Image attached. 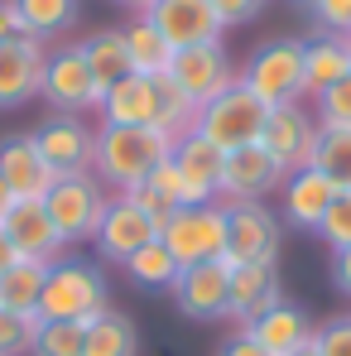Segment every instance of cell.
<instances>
[{
  "label": "cell",
  "instance_id": "6da1fadb",
  "mask_svg": "<svg viewBox=\"0 0 351 356\" xmlns=\"http://www.w3.org/2000/svg\"><path fill=\"white\" fill-rule=\"evenodd\" d=\"M174 154V135L154 125H97V149H92V174L106 188L130 193Z\"/></svg>",
  "mask_w": 351,
  "mask_h": 356
},
{
  "label": "cell",
  "instance_id": "7a4b0ae2",
  "mask_svg": "<svg viewBox=\"0 0 351 356\" xmlns=\"http://www.w3.org/2000/svg\"><path fill=\"white\" fill-rule=\"evenodd\" d=\"M111 308V289L97 260L82 255H58L44 275V294H39V318L44 323H92Z\"/></svg>",
  "mask_w": 351,
  "mask_h": 356
},
{
  "label": "cell",
  "instance_id": "3957f363",
  "mask_svg": "<svg viewBox=\"0 0 351 356\" xmlns=\"http://www.w3.org/2000/svg\"><path fill=\"white\" fill-rule=\"evenodd\" d=\"M265 116H270V106H265L250 87H240V77H236V87H227L217 102L197 106L193 130H197L202 140H212L222 154H231V149H245V145H260Z\"/></svg>",
  "mask_w": 351,
  "mask_h": 356
},
{
  "label": "cell",
  "instance_id": "277c9868",
  "mask_svg": "<svg viewBox=\"0 0 351 356\" xmlns=\"http://www.w3.org/2000/svg\"><path fill=\"white\" fill-rule=\"evenodd\" d=\"M44 207H49L58 236L67 241V245H77V241L97 236V227H101V217H106V207H111V188L97 174H63V178H54V188L44 193Z\"/></svg>",
  "mask_w": 351,
  "mask_h": 356
},
{
  "label": "cell",
  "instance_id": "5b68a950",
  "mask_svg": "<svg viewBox=\"0 0 351 356\" xmlns=\"http://www.w3.org/2000/svg\"><path fill=\"white\" fill-rule=\"evenodd\" d=\"M159 241L169 245L178 270L202 265V260H222L227 255V202H197V207L169 212V222L159 227Z\"/></svg>",
  "mask_w": 351,
  "mask_h": 356
},
{
  "label": "cell",
  "instance_id": "8992f818",
  "mask_svg": "<svg viewBox=\"0 0 351 356\" xmlns=\"http://www.w3.org/2000/svg\"><path fill=\"white\" fill-rule=\"evenodd\" d=\"M240 87H250L265 106L308 102L303 97V39H270V44H260L245 58Z\"/></svg>",
  "mask_w": 351,
  "mask_h": 356
},
{
  "label": "cell",
  "instance_id": "52a82bcc",
  "mask_svg": "<svg viewBox=\"0 0 351 356\" xmlns=\"http://www.w3.org/2000/svg\"><path fill=\"white\" fill-rule=\"evenodd\" d=\"M39 97H44L58 116H87V111H101V97H106V92H101V82L92 77L82 49H77V44H63V49H49Z\"/></svg>",
  "mask_w": 351,
  "mask_h": 356
},
{
  "label": "cell",
  "instance_id": "ba28073f",
  "mask_svg": "<svg viewBox=\"0 0 351 356\" xmlns=\"http://www.w3.org/2000/svg\"><path fill=\"white\" fill-rule=\"evenodd\" d=\"M279 212L265 202H227V265H275L279 260Z\"/></svg>",
  "mask_w": 351,
  "mask_h": 356
},
{
  "label": "cell",
  "instance_id": "9c48e42d",
  "mask_svg": "<svg viewBox=\"0 0 351 356\" xmlns=\"http://www.w3.org/2000/svg\"><path fill=\"white\" fill-rule=\"evenodd\" d=\"M164 77L174 82L178 92L193 102V106H207V102H217L227 87H236V77H240V72H236L227 44L217 39V44H193V49H178Z\"/></svg>",
  "mask_w": 351,
  "mask_h": 356
},
{
  "label": "cell",
  "instance_id": "30bf717a",
  "mask_svg": "<svg viewBox=\"0 0 351 356\" xmlns=\"http://www.w3.org/2000/svg\"><path fill=\"white\" fill-rule=\"evenodd\" d=\"M313 145H318V116L308 102H289V106H270L265 130H260V149L284 169H308L313 159Z\"/></svg>",
  "mask_w": 351,
  "mask_h": 356
},
{
  "label": "cell",
  "instance_id": "8fae6325",
  "mask_svg": "<svg viewBox=\"0 0 351 356\" xmlns=\"http://www.w3.org/2000/svg\"><path fill=\"white\" fill-rule=\"evenodd\" d=\"M0 232H5V241L15 245V255H19V260L54 265L58 255H67V241L58 236V227H54V217H49L44 197H19V202L0 217Z\"/></svg>",
  "mask_w": 351,
  "mask_h": 356
},
{
  "label": "cell",
  "instance_id": "7c38bea8",
  "mask_svg": "<svg viewBox=\"0 0 351 356\" xmlns=\"http://www.w3.org/2000/svg\"><path fill=\"white\" fill-rule=\"evenodd\" d=\"M169 294H174V303H178V313H183V318H193V323H217V318H227L231 265H227V260L183 265Z\"/></svg>",
  "mask_w": 351,
  "mask_h": 356
},
{
  "label": "cell",
  "instance_id": "4fadbf2b",
  "mask_svg": "<svg viewBox=\"0 0 351 356\" xmlns=\"http://www.w3.org/2000/svg\"><path fill=\"white\" fill-rule=\"evenodd\" d=\"M34 145L44 154V164L54 174H92V149H97V125H87L82 116H54L34 130Z\"/></svg>",
  "mask_w": 351,
  "mask_h": 356
},
{
  "label": "cell",
  "instance_id": "5bb4252c",
  "mask_svg": "<svg viewBox=\"0 0 351 356\" xmlns=\"http://www.w3.org/2000/svg\"><path fill=\"white\" fill-rule=\"evenodd\" d=\"M92 241H97V255L101 260L125 265L135 250H145L149 241H159V222L149 212H140L125 193H111V207H106V217H101V227H97Z\"/></svg>",
  "mask_w": 351,
  "mask_h": 356
},
{
  "label": "cell",
  "instance_id": "9a60e30c",
  "mask_svg": "<svg viewBox=\"0 0 351 356\" xmlns=\"http://www.w3.org/2000/svg\"><path fill=\"white\" fill-rule=\"evenodd\" d=\"M145 19L169 39V49H193V44H217L227 29L212 10V0H154Z\"/></svg>",
  "mask_w": 351,
  "mask_h": 356
},
{
  "label": "cell",
  "instance_id": "2e32d148",
  "mask_svg": "<svg viewBox=\"0 0 351 356\" xmlns=\"http://www.w3.org/2000/svg\"><path fill=\"white\" fill-rule=\"evenodd\" d=\"M174 169L183 178V197H188V207H197V202H222V164H227V154L212 145V140H202L197 130H188V135H178L174 140Z\"/></svg>",
  "mask_w": 351,
  "mask_h": 356
},
{
  "label": "cell",
  "instance_id": "e0dca14e",
  "mask_svg": "<svg viewBox=\"0 0 351 356\" xmlns=\"http://www.w3.org/2000/svg\"><path fill=\"white\" fill-rule=\"evenodd\" d=\"M44 63H49V44L34 39V34H15V39L0 44V111L39 97Z\"/></svg>",
  "mask_w": 351,
  "mask_h": 356
},
{
  "label": "cell",
  "instance_id": "ac0fdd59",
  "mask_svg": "<svg viewBox=\"0 0 351 356\" xmlns=\"http://www.w3.org/2000/svg\"><path fill=\"white\" fill-rule=\"evenodd\" d=\"M279 188H284V169L260 145H245V149L227 154V164H222V202H265Z\"/></svg>",
  "mask_w": 351,
  "mask_h": 356
},
{
  "label": "cell",
  "instance_id": "d6986e66",
  "mask_svg": "<svg viewBox=\"0 0 351 356\" xmlns=\"http://www.w3.org/2000/svg\"><path fill=\"white\" fill-rule=\"evenodd\" d=\"M240 332H250V342L260 347L265 356H293V352H303L308 342H313V318L298 308V303H275V308H265L250 327H240Z\"/></svg>",
  "mask_w": 351,
  "mask_h": 356
},
{
  "label": "cell",
  "instance_id": "ffe728a7",
  "mask_svg": "<svg viewBox=\"0 0 351 356\" xmlns=\"http://www.w3.org/2000/svg\"><path fill=\"white\" fill-rule=\"evenodd\" d=\"M284 298L279 289V270L275 265H231V294H227V323L250 327L265 308H275Z\"/></svg>",
  "mask_w": 351,
  "mask_h": 356
},
{
  "label": "cell",
  "instance_id": "44dd1931",
  "mask_svg": "<svg viewBox=\"0 0 351 356\" xmlns=\"http://www.w3.org/2000/svg\"><path fill=\"white\" fill-rule=\"evenodd\" d=\"M0 174L10 183L15 202H19V197H44V193L54 188V178H58L44 164V154H39V145H34V130L0 140Z\"/></svg>",
  "mask_w": 351,
  "mask_h": 356
},
{
  "label": "cell",
  "instance_id": "7402d4cb",
  "mask_svg": "<svg viewBox=\"0 0 351 356\" xmlns=\"http://www.w3.org/2000/svg\"><path fill=\"white\" fill-rule=\"evenodd\" d=\"M342 77H351V39L347 34H313L303 39V97H323L327 87H337Z\"/></svg>",
  "mask_w": 351,
  "mask_h": 356
},
{
  "label": "cell",
  "instance_id": "603a6c76",
  "mask_svg": "<svg viewBox=\"0 0 351 356\" xmlns=\"http://www.w3.org/2000/svg\"><path fill=\"white\" fill-rule=\"evenodd\" d=\"M275 197H279L289 227H298V232H318V222H323L327 202L337 197V188L318 174V169H293V174H284V188H279Z\"/></svg>",
  "mask_w": 351,
  "mask_h": 356
},
{
  "label": "cell",
  "instance_id": "cb8c5ba5",
  "mask_svg": "<svg viewBox=\"0 0 351 356\" xmlns=\"http://www.w3.org/2000/svg\"><path fill=\"white\" fill-rule=\"evenodd\" d=\"M101 125H154V77L130 72L101 97Z\"/></svg>",
  "mask_w": 351,
  "mask_h": 356
},
{
  "label": "cell",
  "instance_id": "d4e9b609",
  "mask_svg": "<svg viewBox=\"0 0 351 356\" xmlns=\"http://www.w3.org/2000/svg\"><path fill=\"white\" fill-rule=\"evenodd\" d=\"M82 58L92 67V77L101 82V92H111L116 82H125L135 67H130V49H125V29H97V34H87L82 44Z\"/></svg>",
  "mask_w": 351,
  "mask_h": 356
},
{
  "label": "cell",
  "instance_id": "484cf974",
  "mask_svg": "<svg viewBox=\"0 0 351 356\" xmlns=\"http://www.w3.org/2000/svg\"><path fill=\"white\" fill-rule=\"evenodd\" d=\"M82 356H140V332H135V323H130L120 308H106L101 318L87 323Z\"/></svg>",
  "mask_w": 351,
  "mask_h": 356
},
{
  "label": "cell",
  "instance_id": "4316f807",
  "mask_svg": "<svg viewBox=\"0 0 351 356\" xmlns=\"http://www.w3.org/2000/svg\"><path fill=\"white\" fill-rule=\"evenodd\" d=\"M125 49H130V67H135L140 77H164L169 63H174L169 39H164L145 15H135V19L125 24Z\"/></svg>",
  "mask_w": 351,
  "mask_h": 356
},
{
  "label": "cell",
  "instance_id": "83f0119b",
  "mask_svg": "<svg viewBox=\"0 0 351 356\" xmlns=\"http://www.w3.org/2000/svg\"><path fill=\"white\" fill-rule=\"evenodd\" d=\"M308 169H318L337 193H351V130H327V125H318V145H313Z\"/></svg>",
  "mask_w": 351,
  "mask_h": 356
},
{
  "label": "cell",
  "instance_id": "f1b7e54d",
  "mask_svg": "<svg viewBox=\"0 0 351 356\" xmlns=\"http://www.w3.org/2000/svg\"><path fill=\"white\" fill-rule=\"evenodd\" d=\"M15 15H19V29L34 34V39H58L72 29L77 19V0H15Z\"/></svg>",
  "mask_w": 351,
  "mask_h": 356
},
{
  "label": "cell",
  "instance_id": "f546056e",
  "mask_svg": "<svg viewBox=\"0 0 351 356\" xmlns=\"http://www.w3.org/2000/svg\"><path fill=\"white\" fill-rule=\"evenodd\" d=\"M44 275H49V265H39V260H15V265L0 275V308H10V313H39Z\"/></svg>",
  "mask_w": 351,
  "mask_h": 356
},
{
  "label": "cell",
  "instance_id": "4dcf8cb0",
  "mask_svg": "<svg viewBox=\"0 0 351 356\" xmlns=\"http://www.w3.org/2000/svg\"><path fill=\"white\" fill-rule=\"evenodd\" d=\"M120 270H125L130 284H140V289H174V280H178V260L169 255L164 241H149V245L135 250Z\"/></svg>",
  "mask_w": 351,
  "mask_h": 356
},
{
  "label": "cell",
  "instance_id": "1f68e13d",
  "mask_svg": "<svg viewBox=\"0 0 351 356\" xmlns=\"http://www.w3.org/2000/svg\"><path fill=\"white\" fill-rule=\"evenodd\" d=\"M193 120H197V106L178 92L169 77H154V130H164V135H188L193 130Z\"/></svg>",
  "mask_w": 351,
  "mask_h": 356
},
{
  "label": "cell",
  "instance_id": "d6a6232c",
  "mask_svg": "<svg viewBox=\"0 0 351 356\" xmlns=\"http://www.w3.org/2000/svg\"><path fill=\"white\" fill-rule=\"evenodd\" d=\"M82 342H87V323H39L29 356H82Z\"/></svg>",
  "mask_w": 351,
  "mask_h": 356
},
{
  "label": "cell",
  "instance_id": "836d02e7",
  "mask_svg": "<svg viewBox=\"0 0 351 356\" xmlns=\"http://www.w3.org/2000/svg\"><path fill=\"white\" fill-rule=\"evenodd\" d=\"M39 313H10L0 308V356H29L39 337Z\"/></svg>",
  "mask_w": 351,
  "mask_h": 356
},
{
  "label": "cell",
  "instance_id": "e575fe53",
  "mask_svg": "<svg viewBox=\"0 0 351 356\" xmlns=\"http://www.w3.org/2000/svg\"><path fill=\"white\" fill-rule=\"evenodd\" d=\"M318 241H323L327 250H347L351 245V193H337V197L327 202V212H323V222H318Z\"/></svg>",
  "mask_w": 351,
  "mask_h": 356
},
{
  "label": "cell",
  "instance_id": "d590c367",
  "mask_svg": "<svg viewBox=\"0 0 351 356\" xmlns=\"http://www.w3.org/2000/svg\"><path fill=\"white\" fill-rule=\"evenodd\" d=\"M313 116L327 130H351V77H342L337 87H327L323 97H313Z\"/></svg>",
  "mask_w": 351,
  "mask_h": 356
},
{
  "label": "cell",
  "instance_id": "8d00e7d4",
  "mask_svg": "<svg viewBox=\"0 0 351 356\" xmlns=\"http://www.w3.org/2000/svg\"><path fill=\"white\" fill-rule=\"evenodd\" d=\"M308 15L323 34H351V0H308Z\"/></svg>",
  "mask_w": 351,
  "mask_h": 356
},
{
  "label": "cell",
  "instance_id": "74e56055",
  "mask_svg": "<svg viewBox=\"0 0 351 356\" xmlns=\"http://www.w3.org/2000/svg\"><path fill=\"white\" fill-rule=\"evenodd\" d=\"M313 347H318V356H351V313L323 323V327L313 332Z\"/></svg>",
  "mask_w": 351,
  "mask_h": 356
},
{
  "label": "cell",
  "instance_id": "f35d334b",
  "mask_svg": "<svg viewBox=\"0 0 351 356\" xmlns=\"http://www.w3.org/2000/svg\"><path fill=\"white\" fill-rule=\"evenodd\" d=\"M149 188H154V193H159V197H164L174 212H178V207H188V197H183V178H178L174 159H164V164L149 174Z\"/></svg>",
  "mask_w": 351,
  "mask_h": 356
},
{
  "label": "cell",
  "instance_id": "ab89813d",
  "mask_svg": "<svg viewBox=\"0 0 351 356\" xmlns=\"http://www.w3.org/2000/svg\"><path fill=\"white\" fill-rule=\"evenodd\" d=\"M212 10H217L222 29H231V24H250L265 10V0H212Z\"/></svg>",
  "mask_w": 351,
  "mask_h": 356
},
{
  "label": "cell",
  "instance_id": "60d3db41",
  "mask_svg": "<svg viewBox=\"0 0 351 356\" xmlns=\"http://www.w3.org/2000/svg\"><path fill=\"white\" fill-rule=\"evenodd\" d=\"M217 356H265V352H260V347L250 342V332H240V327H236L231 337L222 342V352H217Z\"/></svg>",
  "mask_w": 351,
  "mask_h": 356
},
{
  "label": "cell",
  "instance_id": "b9f144b4",
  "mask_svg": "<svg viewBox=\"0 0 351 356\" xmlns=\"http://www.w3.org/2000/svg\"><path fill=\"white\" fill-rule=\"evenodd\" d=\"M332 280H337V289L351 298V245L347 250H332Z\"/></svg>",
  "mask_w": 351,
  "mask_h": 356
},
{
  "label": "cell",
  "instance_id": "7bdbcfd3",
  "mask_svg": "<svg viewBox=\"0 0 351 356\" xmlns=\"http://www.w3.org/2000/svg\"><path fill=\"white\" fill-rule=\"evenodd\" d=\"M15 34H24L19 29V15H15V0H0V44L15 39Z\"/></svg>",
  "mask_w": 351,
  "mask_h": 356
},
{
  "label": "cell",
  "instance_id": "ee69618b",
  "mask_svg": "<svg viewBox=\"0 0 351 356\" xmlns=\"http://www.w3.org/2000/svg\"><path fill=\"white\" fill-rule=\"evenodd\" d=\"M15 260H19V255H15V245H10V241H5V232H0V275H5Z\"/></svg>",
  "mask_w": 351,
  "mask_h": 356
},
{
  "label": "cell",
  "instance_id": "f6af8a7d",
  "mask_svg": "<svg viewBox=\"0 0 351 356\" xmlns=\"http://www.w3.org/2000/svg\"><path fill=\"white\" fill-rule=\"evenodd\" d=\"M15 207V193H10V183H5V174H0V217Z\"/></svg>",
  "mask_w": 351,
  "mask_h": 356
},
{
  "label": "cell",
  "instance_id": "bcb514c9",
  "mask_svg": "<svg viewBox=\"0 0 351 356\" xmlns=\"http://www.w3.org/2000/svg\"><path fill=\"white\" fill-rule=\"evenodd\" d=\"M116 5H125V10H135V15H145V10H149L154 0H116Z\"/></svg>",
  "mask_w": 351,
  "mask_h": 356
},
{
  "label": "cell",
  "instance_id": "7dc6e473",
  "mask_svg": "<svg viewBox=\"0 0 351 356\" xmlns=\"http://www.w3.org/2000/svg\"><path fill=\"white\" fill-rule=\"evenodd\" d=\"M293 356H318V347H313V342H308V347H303V352H293Z\"/></svg>",
  "mask_w": 351,
  "mask_h": 356
},
{
  "label": "cell",
  "instance_id": "c3c4849f",
  "mask_svg": "<svg viewBox=\"0 0 351 356\" xmlns=\"http://www.w3.org/2000/svg\"><path fill=\"white\" fill-rule=\"evenodd\" d=\"M347 39H351V34H347Z\"/></svg>",
  "mask_w": 351,
  "mask_h": 356
}]
</instances>
